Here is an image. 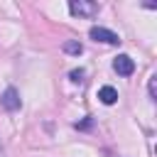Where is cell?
<instances>
[{
    "label": "cell",
    "instance_id": "ba28073f",
    "mask_svg": "<svg viewBox=\"0 0 157 157\" xmlns=\"http://www.w3.org/2000/svg\"><path fill=\"white\" fill-rule=\"evenodd\" d=\"M150 96H157V76H150Z\"/></svg>",
    "mask_w": 157,
    "mask_h": 157
},
{
    "label": "cell",
    "instance_id": "52a82bcc",
    "mask_svg": "<svg viewBox=\"0 0 157 157\" xmlns=\"http://www.w3.org/2000/svg\"><path fill=\"white\" fill-rule=\"evenodd\" d=\"M69 76H71V81H76V83H78V81H83V71H81V69H74Z\"/></svg>",
    "mask_w": 157,
    "mask_h": 157
},
{
    "label": "cell",
    "instance_id": "5b68a950",
    "mask_svg": "<svg viewBox=\"0 0 157 157\" xmlns=\"http://www.w3.org/2000/svg\"><path fill=\"white\" fill-rule=\"evenodd\" d=\"M98 98H101V103L113 105V103L118 101V91H115L113 86H101V88H98Z\"/></svg>",
    "mask_w": 157,
    "mask_h": 157
},
{
    "label": "cell",
    "instance_id": "6da1fadb",
    "mask_svg": "<svg viewBox=\"0 0 157 157\" xmlns=\"http://www.w3.org/2000/svg\"><path fill=\"white\" fill-rule=\"evenodd\" d=\"M69 10H71V15H78V17H93L98 12V5L88 2V0H71Z\"/></svg>",
    "mask_w": 157,
    "mask_h": 157
},
{
    "label": "cell",
    "instance_id": "277c9868",
    "mask_svg": "<svg viewBox=\"0 0 157 157\" xmlns=\"http://www.w3.org/2000/svg\"><path fill=\"white\" fill-rule=\"evenodd\" d=\"M0 103H2V108H5V110H17V108L22 105V101H20V93H17L15 88H5V93H2Z\"/></svg>",
    "mask_w": 157,
    "mask_h": 157
},
{
    "label": "cell",
    "instance_id": "8992f818",
    "mask_svg": "<svg viewBox=\"0 0 157 157\" xmlns=\"http://www.w3.org/2000/svg\"><path fill=\"white\" fill-rule=\"evenodd\" d=\"M64 52H69V54H81L83 47H81V42L71 39V42H64Z\"/></svg>",
    "mask_w": 157,
    "mask_h": 157
},
{
    "label": "cell",
    "instance_id": "7a4b0ae2",
    "mask_svg": "<svg viewBox=\"0 0 157 157\" xmlns=\"http://www.w3.org/2000/svg\"><path fill=\"white\" fill-rule=\"evenodd\" d=\"M88 37L96 39V42H103V44H118V42H120L118 34H115L113 29H108V27H91V29H88Z\"/></svg>",
    "mask_w": 157,
    "mask_h": 157
},
{
    "label": "cell",
    "instance_id": "9c48e42d",
    "mask_svg": "<svg viewBox=\"0 0 157 157\" xmlns=\"http://www.w3.org/2000/svg\"><path fill=\"white\" fill-rule=\"evenodd\" d=\"M0 157H5V152H2V145H0Z\"/></svg>",
    "mask_w": 157,
    "mask_h": 157
},
{
    "label": "cell",
    "instance_id": "3957f363",
    "mask_svg": "<svg viewBox=\"0 0 157 157\" xmlns=\"http://www.w3.org/2000/svg\"><path fill=\"white\" fill-rule=\"evenodd\" d=\"M113 69H115L120 76H130V74L135 71V61H132L128 54H118L115 61H113Z\"/></svg>",
    "mask_w": 157,
    "mask_h": 157
}]
</instances>
